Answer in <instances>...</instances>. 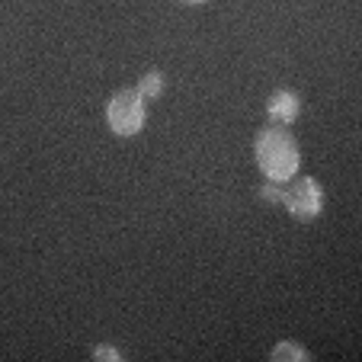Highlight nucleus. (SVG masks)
I'll return each mask as SVG.
<instances>
[{
	"label": "nucleus",
	"mask_w": 362,
	"mask_h": 362,
	"mask_svg": "<svg viewBox=\"0 0 362 362\" xmlns=\"http://www.w3.org/2000/svg\"><path fill=\"white\" fill-rule=\"evenodd\" d=\"M180 4H209V0H180Z\"/></svg>",
	"instance_id": "nucleus-9"
},
{
	"label": "nucleus",
	"mask_w": 362,
	"mask_h": 362,
	"mask_svg": "<svg viewBox=\"0 0 362 362\" xmlns=\"http://www.w3.org/2000/svg\"><path fill=\"white\" fill-rule=\"evenodd\" d=\"M279 196H282V183H269L260 189V199H267V202H279Z\"/></svg>",
	"instance_id": "nucleus-8"
},
{
	"label": "nucleus",
	"mask_w": 362,
	"mask_h": 362,
	"mask_svg": "<svg viewBox=\"0 0 362 362\" xmlns=\"http://www.w3.org/2000/svg\"><path fill=\"white\" fill-rule=\"evenodd\" d=\"M144 96L138 93L135 87L116 90L106 103V125H110L112 135L119 138H135L138 132L144 129V119H148V110H144Z\"/></svg>",
	"instance_id": "nucleus-2"
},
{
	"label": "nucleus",
	"mask_w": 362,
	"mask_h": 362,
	"mask_svg": "<svg viewBox=\"0 0 362 362\" xmlns=\"http://www.w3.org/2000/svg\"><path fill=\"white\" fill-rule=\"evenodd\" d=\"M298 112H301V100H298V93H295V90L279 87L267 100V116H269V122H273V125L288 129V125L298 119Z\"/></svg>",
	"instance_id": "nucleus-4"
},
{
	"label": "nucleus",
	"mask_w": 362,
	"mask_h": 362,
	"mask_svg": "<svg viewBox=\"0 0 362 362\" xmlns=\"http://www.w3.org/2000/svg\"><path fill=\"white\" fill-rule=\"evenodd\" d=\"M269 359L273 362H308L311 359V353H308L305 346H298V343H292V340H282L279 346H273Z\"/></svg>",
	"instance_id": "nucleus-5"
},
{
	"label": "nucleus",
	"mask_w": 362,
	"mask_h": 362,
	"mask_svg": "<svg viewBox=\"0 0 362 362\" xmlns=\"http://www.w3.org/2000/svg\"><path fill=\"white\" fill-rule=\"evenodd\" d=\"M279 205L286 209L292 218L298 221H315L324 212V189L315 177H301V180H288V186L282 183V196Z\"/></svg>",
	"instance_id": "nucleus-3"
},
{
	"label": "nucleus",
	"mask_w": 362,
	"mask_h": 362,
	"mask_svg": "<svg viewBox=\"0 0 362 362\" xmlns=\"http://www.w3.org/2000/svg\"><path fill=\"white\" fill-rule=\"evenodd\" d=\"M93 359L96 362H122L125 356L119 353L116 346H106V343H103V346H93Z\"/></svg>",
	"instance_id": "nucleus-7"
},
{
	"label": "nucleus",
	"mask_w": 362,
	"mask_h": 362,
	"mask_svg": "<svg viewBox=\"0 0 362 362\" xmlns=\"http://www.w3.org/2000/svg\"><path fill=\"white\" fill-rule=\"evenodd\" d=\"M135 90L144 96V100H158V96L164 93V74H160V71H148V74L138 81Z\"/></svg>",
	"instance_id": "nucleus-6"
},
{
	"label": "nucleus",
	"mask_w": 362,
	"mask_h": 362,
	"mask_svg": "<svg viewBox=\"0 0 362 362\" xmlns=\"http://www.w3.org/2000/svg\"><path fill=\"white\" fill-rule=\"evenodd\" d=\"M253 158H257V167H260V173L269 183H288V180H295L298 164H301L298 141L282 125H267V129L257 132V138H253Z\"/></svg>",
	"instance_id": "nucleus-1"
}]
</instances>
